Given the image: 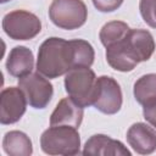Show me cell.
<instances>
[{
	"label": "cell",
	"mask_w": 156,
	"mask_h": 156,
	"mask_svg": "<svg viewBox=\"0 0 156 156\" xmlns=\"http://www.w3.org/2000/svg\"><path fill=\"white\" fill-rule=\"evenodd\" d=\"M77 67L72 40L51 37L45 39L38 49L37 71L49 79L58 78Z\"/></svg>",
	"instance_id": "6da1fadb"
},
{
	"label": "cell",
	"mask_w": 156,
	"mask_h": 156,
	"mask_svg": "<svg viewBox=\"0 0 156 156\" xmlns=\"http://www.w3.org/2000/svg\"><path fill=\"white\" fill-rule=\"evenodd\" d=\"M40 147L48 155H78L80 154V135L73 127L50 126L40 136Z\"/></svg>",
	"instance_id": "7a4b0ae2"
},
{
	"label": "cell",
	"mask_w": 156,
	"mask_h": 156,
	"mask_svg": "<svg viewBox=\"0 0 156 156\" xmlns=\"http://www.w3.org/2000/svg\"><path fill=\"white\" fill-rule=\"evenodd\" d=\"M96 79L90 67H74L65 74V89L68 96L84 108L93 105Z\"/></svg>",
	"instance_id": "3957f363"
},
{
	"label": "cell",
	"mask_w": 156,
	"mask_h": 156,
	"mask_svg": "<svg viewBox=\"0 0 156 156\" xmlns=\"http://www.w3.org/2000/svg\"><path fill=\"white\" fill-rule=\"evenodd\" d=\"M49 18L58 28L73 30L80 28L88 18V9L83 0H52Z\"/></svg>",
	"instance_id": "277c9868"
},
{
	"label": "cell",
	"mask_w": 156,
	"mask_h": 156,
	"mask_svg": "<svg viewBox=\"0 0 156 156\" xmlns=\"http://www.w3.org/2000/svg\"><path fill=\"white\" fill-rule=\"evenodd\" d=\"M2 29L13 40H30L40 33L41 22L33 12L13 10L4 16Z\"/></svg>",
	"instance_id": "5b68a950"
},
{
	"label": "cell",
	"mask_w": 156,
	"mask_h": 156,
	"mask_svg": "<svg viewBox=\"0 0 156 156\" xmlns=\"http://www.w3.org/2000/svg\"><path fill=\"white\" fill-rule=\"evenodd\" d=\"M122 102V90L117 80L108 76L98 77L93 106L105 115H115L121 110Z\"/></svg>",
	"instance_id": "8992f818"
},
{
	"label": "cell",
	"mask_w": 156,
	"mask_h": 156,
	"mask_svg": "<svg viewBox=\"0 0 156 156\" xmlns=\"http://www.w3.org/2000/svg\"><path fill=\"white\" fill-rule=\"evenodd\" d=\"M18 87L24 93L27 102L37 110L45 108L54 95L52 84L39 72L18 78Z\"/></svg>",
	"instance_id": "52a82bcc"
},
{
	"label": "cell",
	"mask_w": 156,
	"mask_h": 156,
	"mask_svg": "<svg viewBox=\"0 0 156 156\" xmlns=\"http://www.w3.org/2000/svg\"><path fill=\"white\" fill-rule=\"evenodd\" d=\"M27 99L18 87H9L0 94V122L1 124H13L18 122L26 112Z\"/></svg>",
	"instance_id": "ba28073f"
},
{
	"label": "cell",
	"mask_w": 156,
	"mask_h": 156,
	"mask_svg": "<svg viewBox=\"0 0 156 156\" xmlns=\"http://www.w3.org/2000/svg\"><path fill=\"white\" fill-rule=\"evenodd\" d=\"M106 61L116 71L130 72L133 71L140 60L127 39V35L121 41H117L106 48Z\"/></svg>",
	"instance_id": "9c48e42d"
},
{
	"label": "cell",
	"mask_w": 156,
	"mask_h": 156,
	"mask_svg": "<svg viewBox=\"0 0 156 156\" xmlns=\"http://www.w3.org/2000/svg\"><path fill=\"white\" fill-rule=\"evenodd\" d=\"M129 146L140 155H150L156 151V130L146 123L136 122L127 132Z\"/></svg>",
	"instance_id": "30bf717a"
},
{
	"label": "cell",
	"mask_w": 156,
	"mask_h": 156,
	"mask_svg": "<svg viewBox=\"0 0 156 156\" xmlns=\"http://www.w3.org/2000/svg\"><path fill=\"white\" fill-rule=\"evenodd\" d=\"M83 155H101V156H130L132 152L123 145L122 141L110 138L105 134H94L87 141L82 151Z\"/></svg>",
	"instance_id": "8fae6325"
},
{
	"label": "cell",
	"mask_w": 156,
	"mask_h": 156,
	"mask_svg": "<svg viewBox=\"0 0 156 156\" xmlns=\"http://www.w3.org/2000/svg\"><path fill=\"white\" fill-rule=\"evenodd\" d=\"M84 116L83 107L71 98H63L58 101L50 116V126H68L79 128Z\"/></svg>",
	"instance_id": "7c38bea8"
},
{
	"label": "cell",
	"mask_w": 156,
	"mask_h": 156,
	"mask_svg": "<svg viewBox=\"0 0 156 156\" xmlns=\"http://www.w3.org/2000/svg\"><path fill=\"white\" fill-rule=\"evenodd\" d=\"M34 68V55L27 46H15L11 49L7 60L6 69L10 76L16 78H22L32 73Z\"/></svg>",
	"instance_id": "4fadbf2b"
},
{
	"label": "cell",
	"mask_w": 156,
	"mask_h": 156,
	"mask_svg": "<svg viewBox=\"0 0 156 156\" xmlns=\"http://www.w3.org/2000/svg\"><path fill=\"white\" fill-rule=\"evenodd\" d=\"M2 149L10 156H29L33 146L29 136L21 130H10L2 139Z\"/></svg>",
	"instance_id": "5bb4252c"
},
{
	"label": "cell",
	"mask_w": 156,
	"mask_h": 156,
	"mask_svg": "<svg viewBox=\"0 0 156 156\" xmlns=\"http://www.w3.org/2000/svg\"><path fill=\"white\" fill-rule=\"evenodd\" d=\"M127 39L135 50L140 62L147 61L155 51L154 37L145 29H130L127 34Z\"/></svg>",
	"instance_id": "9a60e30c"
},
{
	"label": "cell",
	"mask_w": 156,
	"mask_h": 156,
	"mask_svg": "<svg viewBox=\"0 0 156 156\" xmlns=\"http://www.w3.org/2000/svg\"><path fill=\"white\" fill-rule=\"evenodd\" d=\"M133 94L143 107L156 104V73H147L138 78L133 87Z\"/></svg>",
	"instance_id": "2e32d148"
},
{
	"label": "cell",
	"mask_w": 156,
	"mask_h": 156,
	"mask_svg": "<svg viewBox=\"0 0 156 156\" xmlns=\"http://www.w3.org/2000/svg\"><path fill=\"white\" fill-rule=\"evenodd\" d=\"M129 30H130V28L126 22L111 21L102 26V28L99 33V38H100L101 44L105 48H107V46L124 39Z\"/></svg>",
	"instance_id": "e0dca14e"
},
{
	"label": "cell",
	"mask_w": 156,
	"mask_h": 156,
	"mask_svg": "<svg viewBox=\"0 0 156 156\" xmlns=\"http://www.w3.org/2000/svg\"><path fill=\"white\" fill-rule=\"evenodd\" d=\"M139 11L144 22L156 29V0H140Z\"/></svg>",
	"instance_id": "ac0fdd59"
},
{
	"label": "cell",
	"mask_w": 156,
	"mask_h": 156,
	"mask_svg": "<svg viewBox=\"0 0 156 156\" xmlns=\"http://www.w3.org/2000/svg\"><path fill=\"white\" fill-rule=\"evenodd\" d=\"M95 9L100 12H112L116 11L124 0H91Z\"/></svg>",
	"instance_id": "d6986e66"
},
{
	"label": "cell",
	"mask_w": 156,
	"mask_h": 156,
	"mask_svg": "<svg viewBox=\"0 0 156 156\" xmlns=\"http://www.w3.org/2000/svg\"><path fill=\"white\" fill-rule=\"evenodd\" d=\"M143 115H144V118L152 127L156 128V104L143 107Z\"/></svg>",
	"instance_id": "ffe728a7"
},
{
	"label": "cell",
	"mask_w": 156,
	"mask_h": 156,
	"mask_svg": "<svg viewBox=\"0 0 156 156\" xmlns=\"http://www.w3.org/2000/svg\"><path fill=\"white\" fill-rule=\"evenodd\" d=\"M9 1H11V0H1V2H2V4H5V2H9Z\"/></svg>",
	"instance_id": "44dd1931"
}]
</instances>
